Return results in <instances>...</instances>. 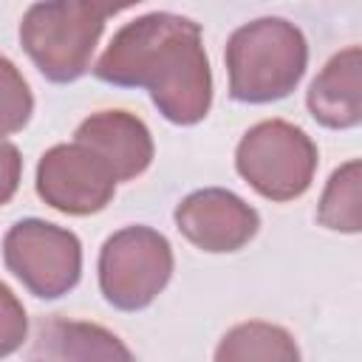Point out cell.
I'll return each instance as SVG.
<instances>
[{
	"label": "cell",
	"instance_id": "14",
	"mask_svg": "<svg viewBox=\"0 0 362 362\" xmlns=\"http://www.w3.org/2000/svg\"><path fill=\"white\" fill-rule=\"evenodd\" d=\"M34 96L20 68L0 54V136H11L23 130L31 119Z\"/></svg>",
	"mask_w": 362,
	"mask_h": 362
},
{
	"label": "cell",
	"instance_id": "5",
	"mask_svg": "<svg viewBox=\"0 0 362 362\" xmlns=\"http://www.w3.org/2000/svg\"><path fill=\"white\" fill-rule=\"evenodd\" d=\"M173 246L150 226L113 232L99 252V288L119 311L147 308L170 283Z\"/></svg>",
	"mask_w": 362,
	"mask_h": 362
},
{
	"label": "cell",
	"instance_id": "3",
	"mask_svg": "<svg viewBox=\"0 0 362 362\" xmlns=\"http://www.w3.org/2000/svg\"><path fill=\"white\" fill-rule=\"evenodd\" d=\"M116 6L90 0L34 3L23 14L20 42L51 82H74L90 68V57Z\"/></svg>",
	"mask_w": 362,
	"mask_h": 362
},
{
	"label": "cell",
	"instance_id": "10",
	"mask_svg": "<svg viewBox=\"0 0 362 362\" xmlns=\"http://www.w3.org/2000/svg\"><path fill=\"white\" fill-rule=\"evenodd\" d=\"M305 105L311 116L334 130H348L362 122V48L351 45L334 54L314 76Z\"/></svg>",
	"mask_w": 362,
	"mask_h": 362
},
{
	"label": "cell",
	"instance_id": "6",
	"mask_svg": "<svg viewBox=\"0 0 362 362\" xmlns=\"http://www.w3.org/2000/svg\"><path fill=\"white\" fill-rule=\"evenodd\" d=\"M3 260L34 297L57 300L79 283L82 243L71 229L25 218L6 232Z\"/></svg>",
	"mask_w": 362,
	"mask_h": 362
},
{
	"label": "cell",
	"instance_id": "1",
	"mask_svg": "<svg viewBox=\"0 0 362 362\" xmlns=\"http://www.w3.org/2000/svg\"><path fill=\"white\" fill-rule=\"evenodd\" d=\"M93 74L119 88H147L173 124H198L212 105V71L201 25L173 11H150L122 25Z\"/></svg>",
	"mask_w": 362,
	"mask_h": 362
},
{
	"label": "cell",
	"instance_id": "9",
	"mask_svg": "<svg viewBox=\"0 0 362 362\" xmlns=\"http://www.w3.org/2000/svg\"><path fill=\"white\" fill-rule=\"evenodd\" d=\"M74 141L102 158L116 184L141 175L153 161V136L147 124L127 110H99L88 116L76 127Z\"/></svg>",
	"mask_w": 362,
	"mask_h": 362
},
{
	"label": "cell",
	"instance_id": "7",
	"mask_svg": "<svg viewBox=\"0 0 362 362\" xmlns=\"http://www.w3.org/2000/svg\"><path fill=\"white\" fill-rule=\"evenodd\" d=\"M116 178L88 147L54 144L37 164V195L57 212L93 215L113 201Z\"/></svg>",
	"mask_w": 362,
	"mask_h": 362
},
{
	"label": "cell",
	"instance_id": "13",
	"mask_svg": "<svg viewBox=\"0 0 362 362\" xmlns=\"http://www.w3.org/2000/svg\"><path fill=\"white\" fill-rule=\"evenodd\" d=\"M359 161L351 158L339 170L331 173L320 206L317 221L337 232H359L362 215H359Z\"/></svg>",
	"mask_w": 362,
	"mask_h": 362
},
{
	"label": "cell",
	"instance_id": "2",
	"mask_svg": "<svg viewBox=\"0 0 362 362\" xmlns=\"http://www.w3.org/2000/svg\"><path fill=\"white\" fill-rule=\"evenodd\" d=\"M308 65V42L303 31L283 17H260L226 42L229 93L246 105H266L288 96Z\"/></svg>",
	"mask_w": 362,
	"mask_h": 362
},
{
	"label": "cell",
	"instance_id": "4",
	"mask_svg": "<svg viewBox=\"0 0 362 362\" xmlns=\"http://www.w3.org/2000/svg\"><path fill=\"white\" fill-rule=\"evenodd\" d=\"M240 178L269 201L300 198L317 173V144L311 136L283 119L257 122L243 133L235 150Z\"/></svg>",
	"mask_w": 362,
	"mask_h": 362
},
{
	"label": "cell",
	"instance_id": "12",
	"mask_svg": "<svg viewBox=\"0 0 362 362\" xmlns=\"http://www.w3.org/2000/svg\"><path fill=\"white\" fill-rule=\"evenodd\" d=\"M215 362H300V348L286 328L249 320L223 334Z\"/></svg>",
	"mask_w": 362,
	"mask_h": 362
},
{
	"label": "cell",
	"instance_id": "15",
	"mask_svg": "<svg viewBox=\"0 0 362 362\" xmlns=\"http://www.w3.org/2000/svg\"><path fill=\"white\" fill-rule=\"evenodd\" d=\"M28 334V317L17 294L0 280V359L23 348Z\"/></svg>",
	"mask_w": 362,
	"mask_h": 362
},
{
	"label": "cell",
	"instance_id": "16",
	"mask_svg": "<svg viewBox=\"0 0 362 362\" xmlns=\"http://www.w3.org/2000/svg\"><path fill=\"white\" fill-rule=\"evenodd\" d=\"M20 175H23V158L17 144L0 139V206L14 198L20 187Z\"/></svg>",
	"mask_w": 362,
	"mask_h": 362
},
{
	"label": "cell",
	"instance_id": "11",
	"mask_svg": "<svg viewBox=\"0 0 362 362\" xmlns=\"http://www.w3.org/2000/svg\"><path fill=\"white\" fill-rule=\"evenodd\" d=\"M34 356L42 362H136L130 348L107 328L82 320H40Z\"/></svg>",
	"mask_w": 362,
	"mask_h": 362
},
{
	"label": "cell",
	"instance_id": "8",
	"mask_svg": "<svg viewBox=\"0 0 362 362\" xmlns=\"http://www.w3.org/2000/svg\"><path fill=\"white\" fill-rule=\"evenodd\" d=\"M175 223L181 235L204 252H238L255 238L260 215L240 195L206 187L189 192L175 206Z\"/></svg>",
	"mask_w": 362,
	"mask_h": 362
}]
</instances>
